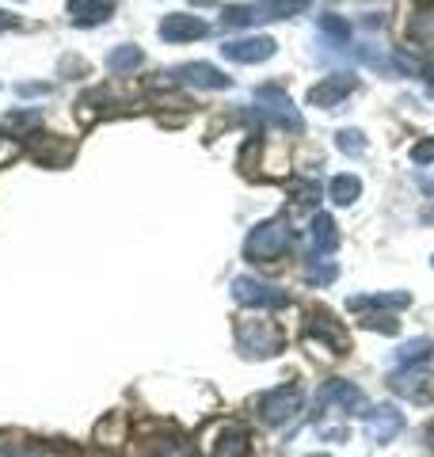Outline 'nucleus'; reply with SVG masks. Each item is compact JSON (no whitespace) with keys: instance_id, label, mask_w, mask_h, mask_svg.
Segmentation results:
<instances>
[{"instance_id":"423d86ee","label":"nucleus","mask_w":434,"mask_h":457,"mask_svg":"<svg viewBox=\"0 0 434 457\" xmlns=\"http://www.w3.org/2000/svg\"><path fill=\"white\" fill-rule=\"evenodd\" d=\"M355 88V77H328L324 84H316L309 92V104L316 107H336L339 99H346V92Z\"/></svg>"},{"instance_id":"39448f33","label":"nucleus","mask_w":434,"mask_h":457,"mask_svg":"<svg viewBox=\"0 0 434 457\" xmlns=\"http://www.w3.org/2000/svg\"><path fill=\"white\" fill-rule=\"evenodd\" d=\"M111 12H114V0H69V16L77 27L104 23V20H111Z\"/></svg>"},{"instance_id":"0eeeda50","label":"nucleus","mask_w":434,"mask_h":457,"mask_svg":"<svg viewBox=\"0 0 434 457\" xmlns=\"http://www.w3.org/2000/svg\"><path fill=\"white\" fill-rule=\"evenodd\" d=\"M412 38L423 42V46H434V0H419L412 16Z\"/></svg>"},{"instance_id":"9d476101","label":"nucleus","mask_w":434,"mask_h":457,"mask_svg":"<svg viewBox=\"0 0 434 457\" xmlns=\"http://www.w3.org/2000/svg\"><path fill=\"white\" fill-rule=\"evenodd\" d=\"M313 237L321 248H336V221H331L328 213H321V218L313 221Z\"/></svg>"},{"instance_id":"f257e3e1","label":"nucleus","mask_w":434,"mask_h":457,"mask_svg":"<svg viewBox=\"0 0 434 457\" xmlns=\"http://www.w3.org/2000/svg\"><path fill=\"white\" fill-rule=\"evenodd\" d=\"M286 245H289V228L282 221H267L248 237V255L252 260H274V255L286 252Z\"/></svg>"},{"instance_id":"1a4fd4ad","label":"nucleus","mask_w":434,"mask_h":457,"mask_svg":"<svg viewBox=\"0 0 434 457\" xmlns=\"http://www.w3.org/2000/svg\"><path fill=\"white\" fill-rule=\"evenodd\" d=\"M138 65H141V50L138 46H119V50L107 54L111 73H129V69H138Z\"/></svg>"},{"instance_id":"ddd939ff","label":"nucleus","mask_w":434,"mask_h":457,"mask_svg":"<svg viewBox=\"0 0 434 457\" xmlns=\"http://www.w3.org/2000/svg\"><path fill=\"white\" fill-rule=\"evenodd\" d=\"M8 27H16V20H12L8 12H0V31H8Z\"/></svg>"},{"instance_id":"20e7f679","label":"nucleus","mask_w":434,"mask_h":457,"mask_svg":"<svg viewBox=\"0 0 434 457\" xmlns=\"http://www.w3.org/2000/svg\"><path fill=\"white\" fill-rule=\"evenodd\" d=\"M171 77H176V80H187V84H195V88H210V92H221V88H229V77H225V73H217L213 65H202V62L179 65Z\"/></svg>"},{"instance_id":"9b49d317","label":"nucleus","mask_w":434,"mask_h":457,"mask_svg":"<svg viewBox=\"0 0 434 457\" xmlns=\"http://www.w3.org/2000/svg\"><path fill=\"white\" fill-rule=\"evenodd\" d=\"M339 149L351 153V156H362V153H366V137H362L358 130H343L339 134Z\"/></svg>"},{"instance_id":"f03ea898","label":"nucleus","mask_w":434,"mask_h":457,"mask_svg":"<svg viewBox=\"0 0 434 457\" xmlns=\"http://www.w3.org/2000/svg\"><path fill=\"white\" fill-rule=\"evenodd\" d=\"M221 54L229 57V62L237 65H255V62H267V57L274 54V42L263 38V35H252V38H229Z\"/></svg>"},{"instance_id":"f8f14e48","label":"nucleus","mask_w":434,"mask_h":457,"mask_svg":"<svg viewBox=\"0 0 434 457\" xmlns=\"http://www.w3.org/2000/svg\"><path fill=\"white\" fill-rule=\"evenodd\" d=\"M412 161H415V164H434V137L412 149Z\"/></svg>"},{"instance_id":"4468645a","label":"nucleus","mask_w":434,"mask_h":457,"mask_svg":"<svg viewBox=\"0 0 434 457\" xmlns=\"http://www.w3.org/2000/svg\"><path fill=\"white\" fill-rule=\"evenodd\" d=\"M423 221H430V225H434V206H430V210L423 213Z\"/></svg>"},{"instance_id":"6e6552de","label":"nucleus","mask_w":434,"mask_h":457,"mask_svg":"<svg viewBox=\"0 0 434 457\" xmlns=\"http://www.w3.org/2000/svg\"><path fill=\"white\" fill-rule=\"evenodd\" d=\"M358 195H362V183H358V176H351V171H343V176H336L328 183V198H336L339 206H351Z\"/></svg>"},{"instance_id":"7ed1b4c3","label":"nucleus","mask_w":434,"mask_h":457,"mask_svg":"<svg viewBox=\"0 0 434 457\" xmlns=\"http://www.w3.org/2000/svg\"><path fill=\"white\" fill-rule=\"evenodd\" d=\"M210 27L202 16H191V12H176V16H168L161 23V38L164 42H191V38H202Z\"/></svg>"}]
</instances>
